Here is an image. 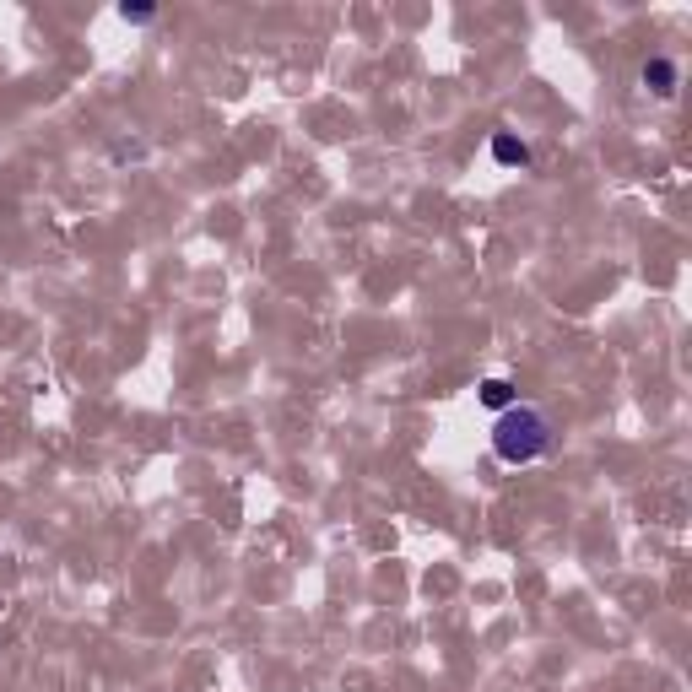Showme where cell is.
Instances as JSON below:
<instances>
[{
	"instance_id": "1",
	"label": "cell",
	"mask_w": 692,
	"mask_h": 692,
	"mask_svg": "<svg viewBox=\"0 0 692 692\" xmlns=\"http://www.w3.org/2000/svg\"><path fill=\"white\" fill-rule=\"evenodd\" d=\"M547 449H552L547 411H536V406L498 411V422H492V455H498L503 465H530V460L547 455Z\"/></svg>"
},
{
	"instance_id": "2",
	"label": "cell",
	"mask_w": 692,
	"mask_h": 692,
	"mask_svg": "<svg viewBox=\"0 0 692 692\" xmlns=\"http://www.w3.org/2000/svg\"><path fill=\"white\" fill-rule=\"evenodd\" d=\"M644 87L655 92V98H676V87H682V71H676V60L649 55V60H644Z\"/></svg>"
},
{
	"instance_id": "3",
	"label": "cell",
	"mask_w": 692,
	"mask_h": 692,
	"mask_svg": "<svg viewBox=\"0 0 692 692\" xmlns=\"http://www.w3.org/2000/svg\"><path fill=\"white\" fill-rule=\"evenodd\" d=\"M492 157H498L503 168H525L530 163V146L519 136H509V130H498V136H492Z\"/></svg>"
},
{
	"instance_id": "4",
	"label": "cell",
	"mask_w": 692,
	"mask_h": 692,
	"mask_svg": "<svg viewBox=\"0 0 692 692\" xmlns=\"http://www.w3.org/2000/svg\"><path fill=\"white\" fill-rule=\"evenodd\" d=\"M476 395H482V406H487V411H509V406H519V395H514V384H509V379H487Z\"/></svg>"
},
{
	"instance_id": "5",
	"label": "cell",
	"mask_w": 692,
	"mask_h": 692,
	"mask_svg": "<svg viewBox=\"0 0 692 692\" xmlns=\"http://www.w3.org/2000/svg\"><path fill=\"white\" fill-rule=\"evenodd\" d=\"M119 17H125L130 28H152V22H157V6H125Z\"/></svg>"
}]
</instances>
